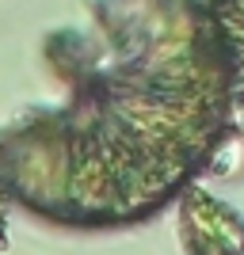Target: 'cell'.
Here are the masks:
<instances>
[{
  "label": "cell",
  "instance_id": "obj_1",
  "mask_svg": "<svg viewBox=\"0 0 244 255\" xmlns=\"http://www.w3.org/2000/svg\"><path fill=\"white\" fill-rule=\"evenodd\" d=\"M183 236H187L191 252L218 248V252L244 255V217L199 187L183 191Z\"/></svg>",
  "mask_w": 244,
  "mask_h": 255
},
{
  "label": "cell",
  "instance_id": "obj_2",
  "mask_svg": "<svg viewBox=\"0 0 244 255\" xmlns=\"http://www.w3.org/2000/svg\"><path fill=\"white\" fill-rule=\"evenodd\" d=\"M218 34H222L229 73H233V107L237 118L244 122V0H206Z\"/></svg>",
  "mask_w": 244,
  "mask_h": 255
},
{
  "label": "cell",
  "instance_id": "obj_3",
  "mask_svg": "<svg viewBox=\"0 0 244 255\" xmlns=\"http://www.w3.org/2000/svg\"><path fill=\"white\" fill-rule=\"evenodd\" d=\"M195 255H237V252H218V248H210V252H195Z\"/></svg>",
  "mask_w": 244,
  "mask_h": 255
}]
</instances>
